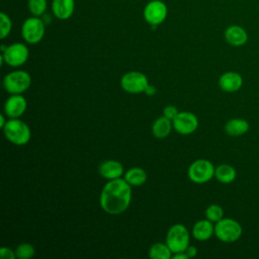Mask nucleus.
Wrapping results in <instances>:
<instances>
[{"label": "nucleus", "instance_id": "26", "mask_svg": "<svg viewBox=\"0 0 259 259\" xmlns=\"http://www.w3.org/2000/svg\"><path fill=\"white\" fill-rule=\"evenodd\" d=\"M12 23L10 20V17L4 13H0V38H5L11 31Z\"/></svg>", "mask_w": 259, "mask_h": 259}, {"label": "nucleus", "instance_id": "17", "mask_svg": "<svg viewBox=\"0 0 259 259\" xmlns=\"http://www.w3.org/2000/svg\"><path fill=\"white\" fill-rule=\"evenodd\" d=\"M214 234V226L209 220H200L195 223L192 229L193 237L198 241H206Z\"/></svg>", "mask_w": 259, "mask_h": 259}, {"label": "nucleus", "instance_id": "11", "mask_svg": "<svg viewBox=\"0 0 259 259\" xmlns=\"http://www.w3.org/2000/svg\"><path fill=\"white\" fill-rule=\"evenodd\" d=\"M172 124L174 130L181 135H190L196 131L198 126V119L194 113L189 111L178 112L173 118Z\"/></svg>", "mask_w": 259, "mask_h": 259}, {"label": "nucleus", "instance_id": "19", "mask_svg": "<svg viewBox=\"0 0 259 259\" xmlns=\"http://www.w3.org/2000/svg\"><path fill=\"white\" fill-rule=\"evenodd\" d=\"M172 120L166 116H160L157 118L152 125V134L157 139H164L169 136L172 130Z\"/></svg>", "mask_w": 259, "mask_h": 259}, {"label": "nucleus", "instance_id": "7", "mask_svg": "<svg viewBox=\"0 0 259 259\" xmlns=\"http://www.w3.org/2000/svg\"><path fill=\"white\" fill-rule=\"evenodd\" d=\"M23 39L31 45L39 42L45 35V22L37 16L27 18L21 26Z\"/></svg>", "mask_w": 259, "mask_h": 259}, {"label": "nucleus", "instance_id": "27", "mask_svg": "<svg viewBox=\"0 0 259 259\" xmlns=\"http://www.w3.org/2000/svg\"><path fill=\"white\" fill-rule=\"evenodd\" d=\"M178 109L173 105H168L163 109V115L171 120H173V118L178 114Z\"/></svg>", "mask_w": 259, "mask_h": 259}, {"label": "nucleus", "instance_id": "29", "mask_svg": "<svg viewBox=\"0 0 259 259\" xmlns=\"http://www.w3.org/2000/svg\"><path fill=\"white\" fill-rule=\"evenodd\" d=\"M185 253L187 254L188 258H193L197 254V249L194 246H188L185 250Z\"/></svg>", "mask_w": 259, "mask_h": 259}, {"label": "nucleus", "instance_id": "25", "mask_svg": "<svg viewBox=\"0 0 259 259\" xmlns=\"http://www.w3.org/2000/svg\"><path fill=\"white\" fill-rule=\"evenodd\" d=\"M15 253L19 259H29L34 255V248L29 243H21L17 246Z\"/></svg>", "mask_w": 259, "mask_h": 259}, {"label": "nucleus", "instance_id": "8", "mask_svg": "<svg viewBox=\"0 0 259 259\" xmlns=\"http://www.w3.org/2000/svg\"><path fill=\"white\" fill-rule=\"evenodd\" d=\"M121 88L132 94L144 92L149 85L148 78L145 74L137 71L125 73L120 80Z\"/></svg>", "mask_w": 259, "mask_h": 259}, {"label": "nucleus", "instance_id": "22", "mask_svg": "<svg viewBox=\"0 0 259 259\" xmlns=\"http://www.w3.org/2000/svg\"><path fill=\"white\" fill-rule=\"evenodd\" d=\"M172 251L167 244L156 243L151 246L149 250V257L152 259H170Z\"/></svg>", "mask_w": 259, "mask_h": 259}, {"label": "nucleus", "instance_id": "15", "mask_svg": "<svg viewBox=\"0 0 259 259\" xmlns=\"http://www.w3.org/2000/svg\"><path fill=\"white\" fill-rule=\"evenodd\" d=\"M99 174L108 180L120 178L123 173V166L115 160H107L102 162L98 168Z\"/></svg>", "mask_w": 259, "mask_h": 259}, {"label": "nucleus", "instance_id": "3", "mask_svg": "<svg viewBox=\"0 0 259 259\" xmlns=\"http://www.w3.org/2000/svg\"><path fill=\"white\" fill-rule=\"evenodd\" d=\"M243 233L242 226L236 220L230 218H223L215 223L214 235L225 243H234L238 241Z\"/></svg>", "mask_w": 259, "mask_h": 259}, {"label": "nucleus", "instance_id": "6", "mask_svg": "<svg viewBox=\"0 0 259 259\" xmlns=\"http://www.w3.org/2000/svg\"><path fill=\"white\" fill-rule=\"evenodd\" d=\"M212 163L206 159H198L191 163L188 168V177L194 183H205L214 176Z\"/></svg>", "mask_w": 259, "mask_h": 259}, {"label": "nucleus", "instance_id": "23", "mask_svg": "<svg viewBox=\"0 0 259 259\" xmlns=\"http://www.w3.org/2000/svg\"><path fill=\"white\" fill-rule=\"evenodd\" d=\"M48 8L47 0H28V10L33 16H41Z\"/></svg>", "mask_w": 259, "mask_h": 259}, {"label": "nucleus", "instance_id": "5", "mask_svg": "<svg viewBox=\"0 0 259 259\" xmlns=\"http://www.w3.org/2000/svg\"><path fill=\"white\" fill-rule=\"evenodd\" d=\"M31 84V77L25 71H13L3 79L5 90L11 94H21L26 91Z\"/></svg>", "mask_w": 259, "mask_h": 259}, {"label": "nucleus", "instance_id": "31", "mask_svg": "<svg viewBox=\"0 0 259 259\" xmlns=\"http://www.w3.org/2000/svg\"><path fill=\"white\" fill-rule=\"evenodd\" d=\"M173 259H188V256L185 252L180 253H174V256H172Z\"/></svg>", "mask_w": 259, "mask_h": 259}, {"label": "nucleus", "instance_id": "2", "mask_svg": "<svg viewBox=\"0 0 259 259\" xmlns=\"http://www.w3.org/2000/svg\"><path fill=\"white\" fill-rule=\"evenodd\" d=\"M3 132L6 139L17 146H23L27 144L31 137L28 125L18 118H11L7 120L3 127Z\"/></svg>", "mask_w": 259, "mask_h": 259}, {"label": "nucleus", "instance_id": "32", "mask_svg": "<svg viewBox=\"0 0 259 259\" xmlns=\"http://www.w3.org/2000/svg\"><path fill=\"white\" fill-rule=\"evenodd\" d=\"M6 122H7V120L5 119V116H4L3 114H1V115H0V126L3 128L4 125L6 124Z\"/></svg>", "mask_w": 259, "mask_h": 259}, {"label": "nucleus", "instance_id": "1", "mask_svg": "<svg viewBox=\"0 0 259 259\" xmlns=\"http://www.w3.org/2000/svg\"><path fill=\"white\" fill-rule=\"evenodd\" d=\"M131 186L125 179L109 180L100 193L101 208L109 214H119L126 210L132 200Z\"/></svg>", "mask_w": 259, "mask_h": 259}, {"label": "nucleus", "instance_id": "13", "mask_svg": "<svg viewBox=\"0 0 259 259\" xmlns=\"http://www.w3.org/2000/svg\"><path fill=\"white\" fill-rule=\"evenodd\" d=\"M243 85V78L242 76L234 71H229L221 75L219 79V86L220 88L229 93L236 92L241 89Z\"/></svg>", "mask_w": 259, "mask_h": 259}, {"label": "nucleus", "instance_id": "16", "mask_svg": "<svg viewBox=\"0 0 259 259\" xmlns=\"http://www.w3.org/2000/svg\"><path fill=\"white\" fill-rule=\"evenodd\" d=\"M74 8V0H53L52 2V11L54 15L61 20L70 18L73 15Z\"/></svg>", "mask_w": 259, "mask_h": 259}, {"label": "nucleus", "instance_id": "20", "mask_svg": "<svg viewBox=\"0 0 259 259\" xmlns=\"http://www.w3.org/2000/svg\"><path fill=\"white\" fill-rule=\"evenodd\" d=\"M237 171L229 164H221L214 170V177L222 183L228 184L236 179Z\"/></svg>", "mask_w": 259, "mask_h": 259}, {"label": "nucleus", "instance_id": "28", "mask_svg": "<svg viewBox=\"0 0 259 259\" xmlns=\"http://www.w3.org/2000/svg\"><path fill=\"white\" fill-rule=\"evenodd\" d=\"M0 257L2 259H14L16 257V253L8 247L0 248Z\"/></svg>", "mask_w": 259, "mask_h": 259}, {"label": "nucleus", "instance_id": "18", "mask_svg": "<svg viewBox=\"0 0 259 259\" xmlns=\"http://www.w3.org/2000/svg\"><path fill=\"white\" fill-rule=\"evenodd\" d=\"M249 127V122L245 118H232L227 121L225 131L231 137H240L245 135Z\"/></svg>", "mask_w": 259, "mask_h": 259}, {"label": "nucleus", "instance_id": "24", "mask_svg": "<svg viewBox=\"0 0 259 259\" xmlns=\"http://www.w3.org/2000/svg\"><path fill=\"white\" fill-rule=\"evenodd\" d=\"M205 218L212 223H217L224 218V209L219 204H210L205 209Z\"/></svg>", "mask_w": 259, "mask_h": 259}, {"label": "nucleus", "instance_id": "14", "mask_svg": "<svg viewBox=\"0 0 259 259\" xmlns=\"http://www.w3.org/2000/svg\"><path fill=\"white\" fill-rule=\"evenodd\" d=\"M225 38L233 47H242L248 40V33L240 25H230L225 30Z\"/></svg>", "mask_w": 259, "mask_h": 259}, {"label": "nucleus", "instance_id": "30", "mask_svg": "<svg viewBox=\"0 0 259 259\" xmlns=\"http://www.w3.org/2000/svg\"><path fill=\"white\" fill-rule=\"evenodd\" d=\"M156 91H157V90H156V87H155V86H153V85H150V84H149V85L147 86V88L145 89V91H144V92H145L147 95L152 96V95H154V94L156 93Z\"/></svg>", "mask_w": 259, "mask_h": 259}, {"label": "nucleus", "instance_id": "4", "mask_svg": "<svg viewBox=\"0 0 259 259\" xmlns=\"http://www.w3.org/2000/svg\"><path fill=\"white\" fill-rule=\"evenodd\" d=\"M166 244L172 251V253L185 252L189 246V233L181 224L173 225L166 236Z\"/></svg>", "mask_w": 259, "mask_h": 259}, {"label": "nucleus", "instance_id": "21", "mask_svg": "<svg viewBox=\"0 0 259 259\" xmlns=\"http://www.w3.org/2000/svg\"><path fill=\"white\" fill-rule=\"evenodd\" d=\"M124 179L132 186H141L147 180V173L143 168L133 167L125 172Z\"/></svg>", "mask_w": 259, "mask_h": 259}, {"label": "nucleus", "instance_id": "12", "mask_svg": "<svg viewBox=\"0 0 259 259\" xmlns=\"http://www.w3.org/2000/svg\"><path fill=\"white\" fill-rule=\"evenodd\" d=\"M27 102L20 94H12L4 104V113L10 118H18L26 110Z\"/></svg>", "mask_w": 259, "mask_h": 259}, {"label": "nucleus", "instance_id": "9", "mask_svg": "<svg viewBox=\"0 0 259 259\" xmlns=\"http://www.w3.org/2000/svg\"><path fill=\"white\" fill-rule=\"evenodd\" d=\"M29 56L27 47L22 42H15L7 46L6 50L2 53L4 62L11 67H19L23 65Z\"/></svg>", "mask_w": 259, "mask_h": 259}, {"label": "nucleus", "instance_id": "10", "mask_svg": "<svg viewBox=\"0 0 259 259\" xmlns=\"http://www.w3.org/2000/svg\"><path fill=\"white\" fill-rule=\"evenodd\" d=\"M167 13V6L161 0H152L144 8V18L153 26L161 24L166 19Z\"/></svg>", "mask_w": 259, "mask_h": 259}]
</instances>
